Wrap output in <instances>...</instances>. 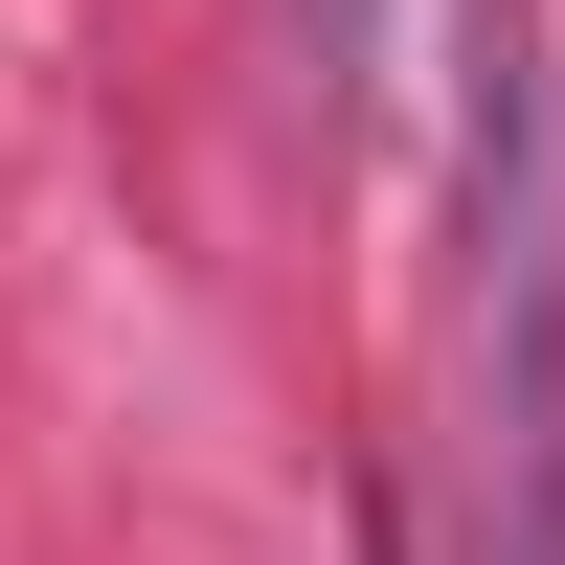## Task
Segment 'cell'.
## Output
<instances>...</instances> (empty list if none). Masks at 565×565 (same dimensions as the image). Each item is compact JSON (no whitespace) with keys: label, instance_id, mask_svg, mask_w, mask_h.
<instances>
[{"label":"cell","instance_id":"obj_1","mask_svg":"<svg viewBox=\"0 0 565 565\" xmlns=\"http://www.w3.org/2000/svg\"><path fill=\"white\" fill-rule=\"evenodd\" d=\"M498 385H476V565H565V204L498 226Z\"/></svg>","mask_w":565,"mask_h":565},{"label":"cell","instance_id":"obj_2","mask_svg":"<svg viewBox=\"0 0 565 565\" xmlns=\"http://www.w3.org/2000/svg\"><path fill=\"white\" fill-rule=\"evenodd\" d=\"M362 45H385V0H317V68H362Z\"/></svg>","mask_w":565,"mask_h":565}]
</instances>
